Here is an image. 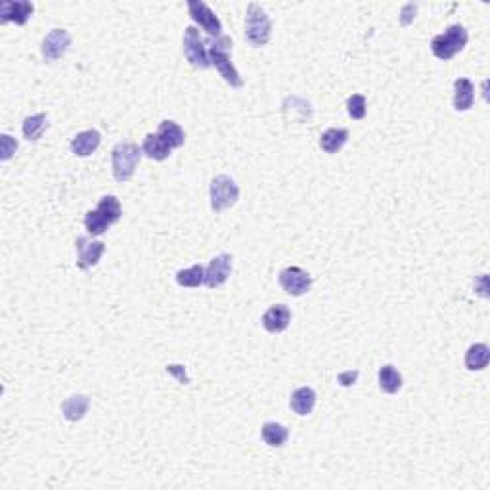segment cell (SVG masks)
Returning <instances> with one entry per match:
<instances>
[{"mask_svg": "<svg viewBox=\"0 0 490 490\" xmlns=\"http://www.w3.org/2000/svg\"><path fill=\"white\" fill-rule=\"evenodd\" d=\"M209 195L211 209L215 211V213H223L224 209L236 205V202L239 200V186L230 176L218 174V176H215V178L211 181Z\"/></svg>", "mask_w": 490, "mask_h": 490, "instance_id": "cell-5", "label": "cell"}, {"mask_svg": "<svg viewBox=\"0 0 490 490\" xmlns=\"http://www.w3.org/2000/svg\"><path fill=\"white\" fill-rule=\"evenodd\" d=\"M468 38H469V35H468V31H465V27H463V25H460V23L450 25V27L444 31V33L433 36V41H431L433 56H435V58L448 62V59L454 58L458 52H461L463 48H465Z\"/></svg>", "mask_w": 490, "mask_h": 490, "instance_id": "cell-3", "label": "cell"}, {"mask_svg": "<svg viewBox=\"0 0 490 490\" xmlns=\"http://www.w3.org/2000/svg\"><path fill=\"white\" fill-rule=\"evenodd\" d=\"M377 377H379V389L387 395H397L398 391L402 389V375L398 374L397 368L391 366V364L379 368Z\"/></svg>", "mask_w": 490, "mask_h": 490, "instance_id": "cell-19", "label": "cell"}, {"mask_svg": "<svg viewBox=\"0 0 490 490\" xmlns=\"http://www.w3.org/2000/svg\"><path fill=\"white\" fill-rule=\"evenodd\" d=\"M232 54V38L230 36H216L207 41V56H209V64L215 65L216 71L220 73L223 77L232 88L244 87V79L239 77L238 69L234 67L230 59Z\"/></svg>", "mask_w": 490, "mask_h": 490, "instance_id": "cell-1", "label": "cell"}, {"mask_svg": "<svg viewBox=\"0 0 490 490\" xmlns=\"http://www.w3.org/2000/svg\"><path fill=\"white\" fill-rule=\"evenodd\" d=\"M232 272V255L223 253L216 255L215 259H211V262L205 268V286L209 289H216L223 286L224 281L228 280V276Z\"/></svg>", "mask_w": 490, "mask_h": 490, "instance_id": "cell-12", "label": "cell"}, {"mask_svg": "<svg viewBox=\"0 0 490 490\" xmlns=\"http://www.w3.org/2000/svg\"><path fill=\"white\" fill-rule=\"evenodd\" d=\"M289 404H291V410L295 412L297 416H309L310 412L314 410V404H316V391L312 387H301V389L293 391Z\"/></svg>", "mask_w": 490, "mask_h": 490, "instance_id": "cell-17", "label": "cell"}, {"mask_svg": "<svg viewBox=\"0 0 490 490\" xmlns=\"http://www.w3.org/2000/svg\"><path fill=\"white\" fill-rule=\"evenodd\" d=\"M349 140V130L346 129H328L320 136V148L326 153H337Z\"/></svg>", "mask_w": 490, "mask_h": 490, "instance_id": "cell-21", "label": "cell"}, {"mask_svg": "<svg viewBox=\"0 0 490 490\" xmlns=\"http://www.w3.org/2000/svg\"><path fill=\"white\" fill-rule=\"evenodd\" d=\"M88 406H90V398L85 395H73L62 402V414L67 421H80L87 416Z\"/></svg>", "mask_w": 490, "mask_h": 490, "instance_id": "cell-18", "label": "cell"}, {"mask_svg": "<svg viewBox=\"0 0 490 490\" xmlns=\"http://www.w3.org/2000/svg\"><path fill=\"white\" fill-rule=\"evenodd\" d=\"M142 152L153 161H165L171 155V148H167L158 134H148L142 144Z\"/></svg>", "mask_w": 490, "mask_h": 490, "instance_id": "cell-24", "label": "cell"}, {"mask_svg": "<svg viewBox=\"0 0 490 490\" xmlns=\"http://www.w3.org/2000/svg\"><path fill=\"white\" fill-rule=\"evenodd\" d=\"M96 211L106 218V223H108L109 226H111V224H115L122 215L121 203H119V200H117L115 195H104L100 202H98Z\"/></svg>", "mask_w": 490, "mask_h": 490, "instance_id": "cell-23", "label": "cell"}, {"mask_svg": "<svg viewBox=\"0 0 490 490\" xmlns=\"http://www.w3.org/2000/svg\"><path fill=\"white\" fill-rule=\"evenodd\" d=\"M182 50H184V56L190 62V65L195 67V69H207V67H211L209 56H207V46L203 43L200 29L194 27V25H190L184 31Z\"/></svg>", "mask_w": 490, "mask_h": 490, "instance_id": "cell-6", "label": "cell"}, {"mask_svg": "<svg viewBox=\"0 0 490 490\" xmlns=\"http://www.w3.org/2000/svg\"><path fill=\"white\" fill-rule=\"evenodd\" d=\"M48 127V119L44 113H36V115L27 117L23 121V136L27 138L29 142H36L38 138L43 136V132Z\"/></svg>", "mask_w": 490, "mask_h": 490, "instance_id": "cell-26", "label": "cell"}, {"mask_svg": "<svg viewBox=\"0 0 490 490\" xmlns=\"http://www.w3.org/2000/svg\"><path fill=\"white\" fill-rule=\"evenodd\" d=\"M142 148L134 142H119L111 150V169L117 182L130 181V176L136 171L138 163L142 159Z\"/></svg>", "mask_w": 490, "mask_h": 490, "instance_id": "cell-2", "label": "cell"}, {"mask_svg": "<svg viewBox=\"0 0 490 490\" xmlns=\"http://www.w3.org/2000/svg\"><path fill=\"white\" fill-rule=\"evenodd\" d=\"M272 35V22L265 12V8L251 2L247 6V15H245V36L251 46H265L270 41Z\"/></svg>", "mask_w": 490, "mask_h": 490, "instance_id": "cell-4", "label": "cell"}, {"mask_svg": "<svg viewBox=\"0 0 490 490\" xmlns=\"http://www.w3.org/2000/svg\"><path fill=\"white\" fill-rule=\"evenodd\" d=\"M479 293H481V297H486V295H489V293H486V276H481V291H479Z\"/></svg>", "mask_w": 490, "mask_h": 490, "instance_id": "cell-31", "label": "cell"}, {"mask_svg": "<svg viewBox=\"0 0 490 490\" xmlns=\"http://www.w3.org/2000/svg\"><path fill=\"white\" fill-rule=\"evenodd\" d=\"M158 136L161 138V142H163L167 148H171V150L181 148V146H184V142H186V132L182 130L181 125L174 121H169V119L159 122Z\"/></svg>", "mask_w": 490, "mask_h": 490, "instance_id": "cell-15", "label": "cell"}, {"mask_svg": "<svg viewBox=\"0 0 490 490\" xmlns=\"http://www.w3.org/2000/svg\"><path fill=\"white\" fill-rule=\"evenodd\" d=\"M176 284L182 288H200L205 284V267L194 265L192 268L176 272Z\"/></svg>", "mask_w": 490, "mask_h": 490, "instance_id": "cell-25", "label": "cell"}, {"mask_svg": "<svg viewBox=\"0 0 490 490\" xmlns=\"http://www.w3.org/2000/svg\"><path fill=\"white\" fill-rule=\"evenodd\" d=\"M15 150H18V140L10 136V134H2V136H0V153H2L0 159H2V161H8V159L14 155Z\"/></svg>", "mask_w": 490, "mask_h": 490, "instance_id": "cell-29", "label": "cell"}, {"mask_svg": "<svg viewBox=\"0 0 490 490\" xmlns=\"http://www.w3.org/2000/svg\"><path fill=\"white\" fill-rule=\"evenodd\" d=\"M262 440L267 442L268 447L272 448H280L286 444V440L289 437L288 427L281 426V424H276V421H267L262 426Z\"/></svg>", "mask_w": 490, "mask_h": 490, "instance_id": "cell-22", "label": "cell"}, {"mask_svg": "<svg viewBox=\"0 0 490 490\" xmlns=\"http://www.w3.org/2000/svg\"><path fill=\"white\" fill-rule=\"evenodd\" d=\"M35 12V6L29 0H4L0 2V22L25 25Z\"/></svg>", "mask_w": 490, "mask_h": 490, "instance_id": "cell-11", "label": "cell"}, {"mask_svg": "<svg viewBox=\"0 0 490 490\" xmlns=\"http://www.w3.org/2000/svg\"><path fill=\"white\" fill-rule=\"evenodd\" d=\"M475 104V87L469 79L454 80V109L456 111H468Z\"/></svg>", "mask_w": 490, "mask_h": 490, "instance_id": "cell-16", "label": "cell"}, {"mask_svg": "<svg viewBox=\"0 0 490 490\" xmlns=\"http://www.w3.org/2000/svg\"><path fill=\"white\" fill-rule=\"evenodd\" d=\"M346 111H349V115L353 117L354 121L364 119L366 117V98L362 94H353L346 100Z\"/></svg>", "mask_w": 490, "mask_h": 490, "instance_id": "cell-28", "label": "cell"}, {"mask_svg": "<svg viewBox=\"0 0 490 490\" xmlns=\"http://www.w3.org/2000/svg\"><path fill=\"white\" fill-rule=\"evenodd\" d=\"M281 289L291 297H301L304 293H309L312 288V276L299 267L284 268L278 276Z\"/></svg>", "mask_w": 490, "mask_h": 490, "instance_id": "cell-7", "label": "cell"}, {"mask_svg": "<svg viewBox=\"0 0 490 490\" xmlns=\"http://www.w3.org/2000/svg\"><path fill=\"white\" fill-rule=\"evenodd\" d=\"M490 362V349L484 343H475L468 349L465 353V368L471 372H479L489 366Z\"/></svg>", "mask_w": 490, "mask_h": 490, "instance_id": "cell-20", "label": "cell"}, {"mask_svg": "<svg viewBox=\"0 0 490 490\" xmlns=\"http://www.w3.org/2000/svg\"><path fill=\"white\" fill-rule=\"evenodd\" d=\"M102 144V134L96 129L83 130L71 140V152L79 158H88L92 155L98 146Z\"/></svg>", "mask_w": 490, "mask_h": 490, "instance_id": "cell-14", "label": "cell"}, {"mask_svg": "<svg viewBox=\"0 0 490 490\" xmlns=\"http://www.w3.org/2000/svg\"><path fill=\"white\" fill-rule=\"evenodd\" d=\"M85 226H87L88 234L92 236H102L104 232H108L109 224L106 223V218L98 213V211H88L85 215Z\"/></svg>", "mask_w": 490, "mask_h": 490, "instance_id": "cell-27", "label": "cell"}, {"mask_svg": "<svg viewBox=\"0 0 490 490\" xmlns=\"http://www.w3.org/2000/svg\"><path fill=\"white\" fill-rule=\"evenodd\" d=\"M75 247H77V267L80 270H88V268L96 267L104 251H106L104 241H92L87 236H79L77 241H75Z\"/></svg>", "mask_w": 490, "mask_h": 490, "instance_id": "cell-9", "label": "cell"}, {"mask_svg": "<svg viewBox=\"0 0 490 490\" xmlns=\"http://www.w3.org/2000/svg\"><path fill=\"white\" fill-rule=\"evenodd\" d=\"M69 46H71V35L67 31L52 29L48 35L44 36L41 52H43V58L46 62H56L69 50Z\"/></svg>", "mask_w": 490, "mask_h": 490, "instance_id": "cell-10", "label": "cell"}, {"mask_svg": "<svg viewBox=\"0 0 490 490\" xmlns=\"http://www.w3.org/2000/svg\"><path fill=\"white\" fill-rule=\"evenodd\" d=\"M291 322V310L286 304H274L262 314V328L268 333H281Z\"/></svg>", "mask_w": 490, "mask_h": 490, "instance_id": "cell-13", "label": "cell"}, {"mask_svg": "<svg viewBox=\"0 0 490 490\" xmlns=\"http://www.w3.org/2000/svg\"><path fill=\"white\" fill-rule=\"evenodd\" d=\"M358 375H360V372L358 370H349V372H341V374L337 375V383L341 385V387H351V385H354L356 383V379H358Z\"/></svg>", "mask_w": 490, "mask_h": 490, "instance_id": "cell-30", "label": "cell"}, {"mask_svg": "<svg viewBox=\"0 0 490 490\" xmlns=\"http://www.w3.org/2000/svg\"><path fill=\"white\" fill-rule=\"evenodd\" d=\"M188 12H190V18L194 20L195 23H200L205 33L209 36H220V31H223V23L216 18V14L211 10L205 2L202 0H188Z\"/></svg>", "mask_w": 490, "mask_h": 490, "instance_id": "cell-8", "label": "cell"}]
</instances>
